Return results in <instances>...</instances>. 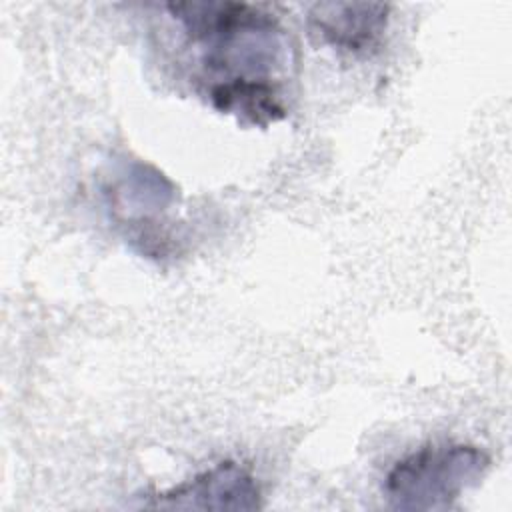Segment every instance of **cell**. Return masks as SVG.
<instances>
[{
  "label": "cell",
  "mask_w": 512,
  "mask_h": 512,
  "mask_svg": "<svg viewBox=\"0 0 512 512\" xmlns=\"http://www.w3.org/2000/svg\"><path fill=\"white\" fill-rule=\"evenodd\" d=\"M108 194L112 208L124 218H150L174 202L176 188L154 166L132 162L116 176Z\"/></svg>",
  "instance_id": "cell-5"
},
{
  "label": "cell",
  "mask_w": 512,
  "mask_h": 512,
  "mask_svg": "<svg viewBox=\"0 0 512 512\" xmlns=\"http://www.w3.org/2000/svg\"><path fill=\"white\" fill-rule=\"evenodd\" d=\"M140 506L156 510H260L262 492L256 478L240 464L226 460L170 490L148 494Z\"/></svg>",
  "instance_id": "cell-3"
},
{
  "label": "cell",
  "mask_w": 512,
  "mask_h": 512,
  "mask_svg": "<svg viewBox=\"0 0 512 512\" xmlns=\"http://www.w3.org/2000/svg\"><path fill=\"white\" fill-rule=\"evenodd\" d=\"M170 16L198 48V80L214 98L252 86H280L292 64L284 28L260 6L246 2H172Z\"/></svg>",
  "instance_id": "cell-1"
},
{
  "label": "cell",
  "mask_w": 512,
  "mask_h": 512,
  "mask_svg": "<svg viewBox=\"0 0 512 512\" xmlns=\"http://www.w3.org/2000/svg\"><path fill=\"white\" fill-rule=\"evenodd\" d=\"M488 468V452L474 444H428L388 470L384 494L396 510H446Z\"/></svg>",
  "instance_id": "cell-2"
},
{
  "label": "cell",
  "mask_w": 512,
  "mask_h": 512,
  "mask_svg": "<svg viewBox=\"0 0 512 512\" xmlns=\"http://www.w3.org/2000/svg\"><path fill=\"white\" fill-rule=\"evenodd\" d=\"M388 20L390 4L384 2H318L308 10L310 34L350 54L376 50L384 40Z\"/></svg>",
  "instance_id": "cell-4"
}]
</instances>
